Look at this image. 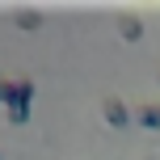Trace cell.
<instances>
[{"instance_id":"6da1fadb","label":"cell","mask_w":160,"mask_h":160,"mask_svg":"<svg viewBox=\"0 0 160 160\" xmlns=\"http://www.w3.org/2000/svg\"><path fill=\"white\" fill-rule=\"evenodd\" d=\"M30 101H34V80H0V105H4L8 122L13 127H21L25 118H30Z\"/></svg>"},{"instance_id":"7a4b0ae2","label":"cell","mask_w":160,"mask_h":160,"mask_svg":"<svg viewBox=\"0 0 160 160\" xmlns=\"http://www.w3.org/2000/svg\"><path fill=\"white\" fill-rule=\"evenodd\" d=\"M101 114H105V122H110V127H131V122H135V114L127 110V101H122V97H105L101 101Z\"/></svg>"},{"instance_id":"3957f363","label":"cell","mask_w":160,"mask_h":160,"mask_svg":"<svg viewBox=\"0 0 160 160\" xmlns=\"http://www.w3.org/2000/svg\"><path fill=\"white\" fill-rule=\"evenodd\" d=\"M135 122H139V127H148V131H156V127H160V105H152V101L139 105V110H135Z\"/></svg>"},{"instance_id":"277c9868","label":"cell","mask_w":160,"mask_h":160,"mask_svg":"<svg viewBox=\"0 0 160 160\" xmlns=\"http://www.w3.org/2000/svg\"><path fill=\"white\" fill-rule=\"evenodd\" d=\"M17 25H21V30H38L42 13H38V8H17Z\"/></svg>"},{"instance_id":"5b68a950","label":"cell","mask_w":160,"mask_h":160,"mask_svg":"<svg viewBox=\"0 0 160 160\" xmlns=\"http://www.w3.org/2000/svg\"><path fill=\"white\" fill-rule=\"evenodd\" d=\"M118 30H122V38H127V42H135L143 25H139V17H122V21H118Z\"/></svg>"}]
</instances>
